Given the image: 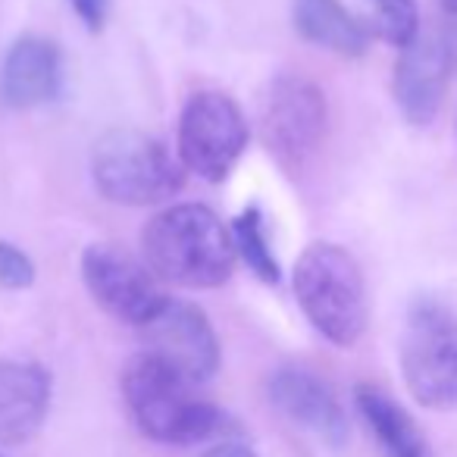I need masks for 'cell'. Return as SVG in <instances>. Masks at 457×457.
I'll use <instances>...</instances> for the list:
<instances>
[{"mask_svg":"<svg viewBox=\"0 0 457 457\" xmlns=\"http://www.w3.org/2000/svg\"><path fill=\"white\" fill-rule=\"evenodd\" d=\"M401 373L413 401L457 411V313L442 301H417L401 336Z\"/></svg>","mask_w":457,"mask_h":457,"instance_id":"cell-5","label":"cell"},{"mask_svg":"<svg viewBox=\"0 0 457 457\" xmlns=\"http://www.w3.org/2000/svg\"><path fill=\"white\" fill-rule=\"evenodd\" d=\"M329 126V104L320 85L304 76H279L270 85L261 110L267 151L286 170H301L317 154Z\"/></svg>","mask_w":457,"mask_h":457,"instance_id":"cell-7","label":"cell"},{"mask_svg":"<svg viewBox=\"0 0 457 457\" xmlns=\"http://www.w3.org/2000/svg\"><path fill=\"white\" fill-rule=\"evenodd\" d=\"M82 279L91 301L110 313L113 320L129 326H145L157 317V311L166 304V295L160 288V279L147 270V263H138L126 251H116L113 245H88L82 254Z\"/></svg>","mask_w":457,"mask_h":457,"instance_id":"cell-9","label":"cell"},{"mask_svg":"<svg viewBox=\"0 0 457 457\" xmlns=\"http://www.w3.org/2000/svg\"><path fill=\"white\" fill-rule=\"evenodd\" d=\"M35 282V263L22 248L0 242V286L10 292H22Z\"/></svg>","mask_w":457,"mask_h":457,"instance_id":"cell-18","label":"cell"},{"mask_svg":"<svg viewBox=\"0 0 457 457\" xmlns=\"http://www.w3.org/2000/svg\"><path fill=\"white\" fill-rule=\"evenodd\" d=\"M248 147V122L222 91H197L179 116V163L204 182H222Z\"/></svg>","mask_w":457,"mask_h":457,"instance_id":"cell-6","label":"cell"},{"mask_svg":"<svg viewBox=\"0 0 457 457\" xmlns=\"http://www.w3.org/2000/svg\"><path fill=\"white\" fill-rule=\"evenodd\" d=\"M145 351L191 382H207L220 367V342L207 313L188 301H166L157 317L141 326Z\"/></svg>","mask_w":457,"mask_h":457,"instance_id":"cell-10","label":"cell"},{"mask_svg":"<svg viewBox=\"0 0 457 457\" xmlns=\"http://www.w3.org/2000/svg\"><path fill=\"white\" fill-rule=\"evenodd\" d=\"M51 404V376L38 363L0 361V448L26 445Z\"/></svg>","mask_w":457,"mask_h":457,"instance_id":"cell-13","label":"cell"},{"mask_svg":"<svg viewBox=\"0 0 457 457\" xmlns=\"http://www.w3.org/2000/svg\"><path fill=\"white\" fill-rule=\"evenodd\" d=\"M91 176L95 188L110 204L154 207L182 191L185 166L154 135L138 129H113L95 145Z\"/></svg>","mask_w":457,"mask_h":457,"instance_id":"cell-4","label":"cell"},{"mask_svg":"<svg viewBox=\"0 0 457 457\" xmlns=\"http://www.w3.org/2000/svg\"><path fill=\"white\" fill-rule=\"evenodd\" d=\"M457 66L454 22H432L398 54L392 95L411 126H429L442 110L451 76Z\"/></svg>","mask_w":457,"mask_h":457,"instance_id":"cell-8","label":"cell"},{"mask_svg":"<svg viewBox=\"0 0 457 457\" xmlns=\"http://www.w3.org/2000/svg\"><path fill=\"white\" fill-rule=\"evenodd\" d=\"M204 457H257V454L251 448H245V445L226 442V445H216V448H210Z\"/></svg>","mask_w":457,"mask_h":457,"instance_id":"cell-20","label":"cell"},{"mask_svg":"<svg viewBox=\"0 0 457 457\" xmlns=\"http://www.w3.org/2000/svg\"><path fill=\"white\" fill-rule=\"evenodd\" d=\"M270 401L279 407L282 417L307 429L329 448L348 442V417L338 404L336 392L304 367H282L270 376Z\"/></svg>","mask_w":457,"mask_h":457,"instance_id":"cell-11","label":"cell"},{"mask_svg":"<svg viewBox=\"0 0 457 457\" xmlns=\"http://www.w3.org/2000/svg\"><path fill=\"white\" fill-rule=\"evenodd\" d=\"M232 242H236V251L248 270L257 276L261 282H276L282 279V270L279 261H276L273 248H270V238H267V222H263V213L257 204H251L248 210L238 213V220L232 222Z\"/></svg>","mask_w":457,"mask_h":457,"instance_id":"cell-16","label":"cell"},{"mask_svg":"<svg viewBox=\"0 0 457 457\" xmlns=\"http://www.w3.org/2000/svg\"><path fill=\"white\" fill-rule=\"evenodd\" d=\"M438 7L445 10L448 20H457V0H438Z\"/></svg>","mask_w":457,"mask_h":457,"instance_id":"cell-21","label":"cell"},{"mask_svg":"<svg viewBox=\"0 0 457 457\" xmlns=\"http://www.w3.org/2000/svg\"><path fill=\"white\" fill-rule=\"evenodd\" d=\"M354 401L363 423L373 432L376 445L386 457H432L420 426L392 395H386L376 386H357Z\"/></svg>","mask_w":457,"mask_h":457,"instance_id":"cell-15","label":"cell"},{"mask_svg":"<svg viewBox=\"0 0 457 457\" xmlns=\"http://www.w3.org/2000/svg\"><path fill=\"white\" fill-rule=\"evenodd\" d=\"M370 4V32L382 41L404 51L420 35V10L417 0H367Z\"/></svg>","mask_w":457,"mask_h":457,"instance_id":"cell-17","label":"cell"},{"mask_svg":"<svg viewBox=\"0 0 457 457\" xmlns=\"http://www.w3.org/2000/svg\"><path fill=\"white\" fill-rule=\"evenodd\" d=\"M63 91V54L51 38L22 35L0 63V101L13 110L51 104Z\"/></svg>","mask_w":457,"mask_h":457,"instance_id":"cell-12","label":"cell"},{"mask_svg":"<svg viewBox=\"0 0 457 457\" xmlns=\"http://www.w3.org/2000/svg\"><path fill=\"white\" fill-rule=\"evenodd\" d=\"M295 298L323 338L351 348L367 329V286L361 263L332 242H317L295 263Z\"/></svg>","mask_w":457,"mask_h":457,"instance_id":"cell-3","label":"cell"},{"mask_svg":"<svg viewBox=\"0 0 457 457\" xmlns=\"http://www.w3.org/2000/svg\"><path fill=\"white\" fill-rule=\"evenodd\" d=\"M122 395L135 426L154 442L195 445L216 436L226 423L220 407L197 395V382L185 379L147 351L129 361Z\"/></svg>","mask_w":457,"mask_h":457,"instance_id":"cell-2","label":"cell"},{"mask_svg":"<svg viewBox=\"0 0 457 457\" xmlns=\"http://www.w3.org/2000/svg\"><path fill=\"white\" fill-rule=\"evenodd\" d=\"M141 254L157 279L182 288H216L236 270L232 228L204 204H176L141 232Z\"/></svg>","mask_w":457,"mask_h":457,"instance_id":"cell-1","label":"cell"},{"mask_svg":"<svg viewBox=\"0 0 457 457\" xmlns=\"http://www.w3.org/2000/svg\"><path fill=\"white\" fill-rule=\"evenodd\" d=\"M70 4L76 7L79 20H82L85 26L91 29V32L104 29V22H107V7H110V0H70Z\"/></svg>","mask_w":457,"mask_h":457,"instance_id":"cell-19","label":"cell"},{"mask_svg":"<svg viewBox=\"0 0 457 457\" xmlns=\"http://www.w3.org/2000/svg\"><path fill=\"white\" fill-rule=\"evenodd\" d=\"M295 29L304 41L338 57H363L370 47V22L357 20L342 0H295Z\"/></svg>","mask_w":457,"mask_h":457,"instance_id":"cell-14","label":"cell"}]
</instances>
